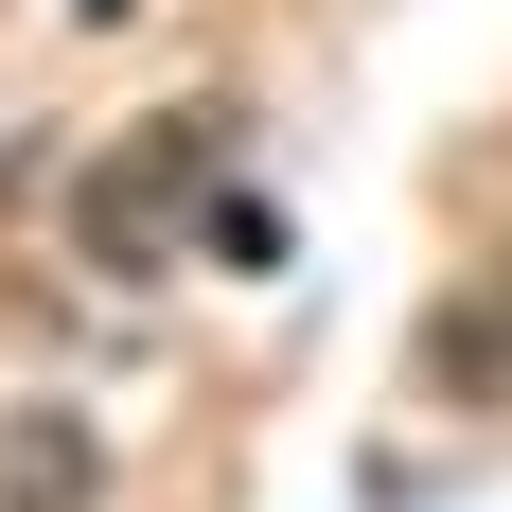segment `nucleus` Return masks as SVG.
<instances>
[{
  "instance_id": "2",
  "label": "nucleus",
  "mask_w": 512,
  "mask_h": 512,
  "mask_svg": "<svg viewBox=\"0 0 512 512\" xmlns=\"http://www.w3.org/2000/svg\"><path fill=\"white\" fill-rule=\"evenodd\" d=\"M424 389L512 407V301H442V318H424Z\"/></svg>"
},
{
  "instance_id": "1",
  "label": "nucleus",
  "mask_w": 512,
  "mask_h": 512,
  "mask_svg": "<svg viewBox=\"0 0 512 512\" xmlns=\"http://www.w3.org/2000/svg\"><path fill=\"white\" fill-rule=\"evenodd\" d=\"M106 495V442H89V424H0V512H89Z\"/></svg>"
}]
</instances>
